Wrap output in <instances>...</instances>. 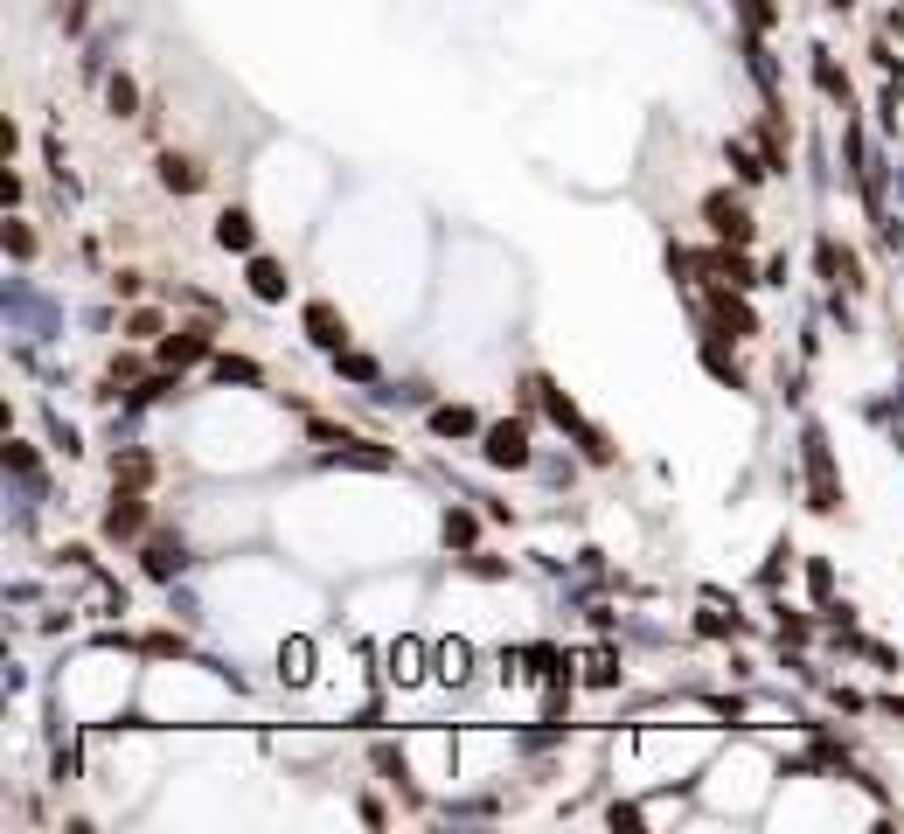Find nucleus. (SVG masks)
Returning <instances> with one entry per match:
<instances>
[{
    "label": "nucleus",
    "instance_id": "f257e3e1",
    "mask_svg": "<svg viewBox=\"0 0 904 834\" xmlns=\"http://www.w3.org/2000/svg\"><path fill=\"white\" fill-rule=\"evenodd\" d=\"M42 494H49V487H42V466L28 459V445H7V501H14L7 522H14V529H35Z\"/></svg>",
    "mask_w": 904,
    "mask_h": 834
},
{
    "label": "nucleus",
    "instance_id": "f03ea898",
    "mask_svg": "<svg viewBox=\"0 0 904 834\" xmlns=\"http://www.w3.org/2000/svg\"><path fill=\"white\" fill-rule=\"evenodd\" d=\"M7 320H14L28 341H49V334L63 327V313H56V306H49V299H42L28 278H7Z\"/></svg>",
    "mask_w": 904,
    "mask_h": 834
},
{
    "label": "nucleus",
    "instance_id": "7ed1b4c3",
    "mask_svg": "<svg viewBox=\"0 0 904 834\" xmlns=\"http://www.w3.org/2000/svg\"><path fill=\"white\" fill-rule=\"evenodd\" d=\"M487 459L494 466H522L529 459V431L522 424H487Z\"/></svg>",
    "mask_w": 904,
    "mask_h": 834
},
{
    "label": "nucleus",
    "instance_id": "20e7f679",
    "mask_svg": "<svg viewBox=\"0 0 904 834\" xmlns=\"http://www.w3.org/2000/svg\"><path fill=\"white\" fill-rule=\"evenodd\" d=\"M807 473H814V508H835V480H828V445H821V431H807Z\"/></svg>",
    "mask_w": 904,
    "mask_h": 834
},
{
    "label": "nucleus",
    "instance_id": "39448f33",
    "mask_svg": "<svg viewBox=\"0 0 904 834\" xmlns=\"http://www.w3.org/2000/svg\"><path fill=\"white\" fill-rule=\"evenodd\" d=\"M306 327H313L320 348H341V341H348V327L334 320V306H306Z\"/></svg>",
    "mask_w": 904,
    "mask_h": 834
},
{
    "label": "nucleus",
    "instance_id": "423d86ee",
    "mask_svg": "<svg viewBox=\"0 0 904 834\" xmlns=\"http://www.w3.org/2000/svg\"><path fill=\"white\" fill-rule=\"evenodd\" d=\"M251 292H258V299H286V272H279L272 258H251Z\"/></svg>",
    "mask_w": 904,
    "mask_h": 834
},
{
    "label": "nucleus",
    "instance_id": "0eeeda50",
    "mask_svg": "<svg viewBox=\"0 0 904 834\" xmlns=\"http://www.w3.org/2000/svg\"><path fill=\"white\" fill-rule=\"evenodd\" d=\"M710 216H717V230H724V237H752V223H745V209H738L731 195H717V202H710Z\"/></svg>",
    "mask_w": 904,
    "mask_h": 834
},
{
    "label": "nucleus",
    "instance_id": "6e6552de",
    "mask_svg": "<svg viewBox=\"0 0 904 834\" xmlns=\"http://www.w3.org/2000/svg\"><path fill=\"white\" fill-rule=\"evenodd\" d=\"M216 237H223V251H251V223H244V216H223Z\"/></svg>",
    "mask_w": 904,
    "mask_h": 834
},
{
    "label": "nucleus",
    "instance_id": "1a4fd4ad",
    "mask_svg": "<svg viewBox=\"0 0 904 834\" xmlns=\"http://www.w3.org/2000/svg\"><path fill=\"white\" fill-rule=\"evenodd\" d=\"M160 181H167V188H195L202 174H195L188 160H174V153H167V160H160Z\"/></svg>",
    "mask_w": 904,
    "mask_h": 834
},
{
    "label": "nucleus",
    "instance_id": "9d476101",
    "mask_svg": "<svg viewBox=\"0 0 904 834\" xmlns=\"http://www.w3.org/2000/svg\"><path fill=\"white\" fill-rule=\"evenodd\" d=\"M181 563H188V556H181V550H167V543H153V550H147V570H153V577H174Z\"/></svg>",
    "mask_w": 904,
    "mask_h": 834
},
{
    "label": "nucleus",
    "instance_id": "9b49d317",
    "mask_svg": "<svg viewBox=\"0 0 904 834\" xmlns=\"http://www.w3.org/2000/svg\"><path fill=\"white\" fill-rule=\"evenodd\" d=\"M202 348H209V341H202V327H188L181 341H167V362H188V355H202Z\"/></svg>",
    "mask_w": 904,
    "mask_h": 834
},
{
    "label": "nucleus",
    "instance_id": "f8f14e48",
    "mask_svg": "<svg viewBox=\"0 0 904 834\" xmlns=\"http://www.w3.org/2000/svg\"><path fill=\"white\" fill-rule=\"evenodd\" d=\"M105 529H112V536H119V529H140V501H133V494H126V501H119V508H112V515H105Z\"/></svg>",
    "mask_w": 904,
    "mask_h": 834
},
{
    "label": "nucleus",
    "instance_id": "ddd939ff",
    "mask_svg": "<svg viewBox=\"0 0 904 834\" xmlns=\"http://www.w3.org/2000/svg\"><path fill=\"white\" fill-rule=\"evenodd\" d=\"M432 424H439V431H473V417H466V411H439Z\"/></svg>",
    "mask_w": 904,
    "mask_h": 834
}]
</instances>
